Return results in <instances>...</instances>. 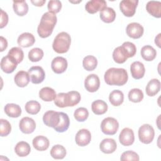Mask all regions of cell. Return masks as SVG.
Masks as SVG:
<instances>
[{
    "label": "cell",
    "mask_w": 161,
    "mask_h": 161,
    "mask_svg": "<svg viewBox=\"0 0 161 161\" xmlns=\"http://www.w3.org/2000/svg\"><path fill=\"white\" fill-rule=\"evenodd\" d=\"M130 72L132 77L135 79H140L144 76L145 69L143 63L136 61L130 65Z\"/></svg>",
    "instance_id": "19"
},
{
    "label": "cell",
    "mask_w": 161,
    "mask_h": 161,
    "mask_svg": "<svg viewBox=\"0 0 161 161\" xmlns=\"http://www.w3.org/2000/svg\"><path fill=\"white\" fill-rule=\"evenodd\" d=\"M75 140L77 145L80 147L86 146L91 140V132L87 129H81L77 133Z\"/></svg>",
    "instance_id": "14"
},
{
    "label": "cell",
    "mask_w": 161,
    "mask_h": 161,
    "mask_svg": "<svg viewBox=\"0 0 161 161\" xmlns=\"http://www.w3.org/2000/svg\"><path fill=\"white\" fill-rule=\"evenodd\" d=\"M14 80L17 86L24 87L28 84L30 80V78L28 72L24 70H20L16 73Z\"/></svg>",
    "instance_id": "23"
},
{
    "label": "cell",
    "mask_w": 161,
    "mask_h": 161,
    "mask_svg": "<svg viewBox=\"0 0 161 161\" xmlns=\"http://www.w3.org/2000/svg\"><path fill=\"white\" fill-rule=\"evenodd\" d=\"M30 80L32 83L37 84L42 82L45 79V74L42 67L40 66L31 67L28 71Z\"/></svg>",
    "instance_id": "8"
},
{
    "label": "cell",
    "mask_w": 161,
    "mask_h": 161,
    "mask_svg": "<svg viewBox=\"0 0 161 161\" xmlns=\"http://www.w3.org/2000/svg\"><path fill=\"white\" fill-rule=\"evenodd\" d=\"M106 8V2L104 0H91L88 1L86 6V10L90 14H94Z\"/></svg>",
    "instance_id": "15"
},
{
    "label": "cell",
    "mask_w": 161,
    "mask_h": 161,
    "mask_svg": "<svg viewBox=\"0 0 161 161\" xmlns=\"http://www.w3.org/2000/svg\"><path fill=\"white\" fill-rule=\"evenodd\" d=\"M146 9L147 12L153 17H161V3L160 1H148L146 5Z\"/></svg>",
    "instance_id": "21"
},
{
    "label": "cell",
    "mask_w": 161,
    "mask_h": 161,
    "mask_svg": "<svg viewBox=\"0 0 161 161\" xmlns=\"http://www.w3.org/2000/svg\"><path fill=\"white\" fill-rule=\"evenodd\" d=\"M33 147L38 151H44L49 147L50 142L48 139L42 135L35 137L32 142Z\"/></svg>",
    "instance_id": "22"
},
{
    "label": "cell",
    "mask_w": 161,
    "mask_h": 161,
    "mask_svg": "<svg viewBox=\"0 0 161 161\" xmlns=\"http://www.w3.org/2000/svg\"><path fill=\"white\" fill-rule=\"evenodd\" d=\"M4 112L9 117L18 118L21 114V109L18 104L8 103L4 106Z\"/></svg>",
    "instance_id": "29"
},
{
    "label": "cell",
    "mask_w": 161,
    "mask_h": 161,
    "mask_svg": "<svg viewBox=\"0 0 161 161\" xmlns=\"http://www.w3.org/2000/svg\"><path fill=\"white\" fill-rule=\"evenodd\" d=\"M109 100L111 104L114 106L121 105L124 101V94L119 90L113 91L109 96Z\"/></svg>",
    "instance_id": "33"
},
{
    "label": "cell",
    "mask_w": 161,
    "mask_h": 161,
    "mask_svg": "<svg viewBox=\"0 0 161 161\" xmlns=\"http://www.w3.org/2000/svg\"><path fill=\"white\" fill-rule=\"evenodd\" d=\"M25 108L28 113L30 114H36L40 111L41 106L40 104L36 101L31 100L28 101L26 103Z\"/></svg>",
    "instance_id": "37"
},
{
    "label": "cell",
    "mask_w": 161,
    "mask_h": 161,
    "mask_svg": "<svg viewBox=\"0 0 161 161\" xmlns=\"http://www.w3.org/2000/svg\"><path fill=\"white\" fill-rule=\"evenodd\" d=\"M138 3V0H123L119 3V9L125 16L131 17L136 12Z\"/></svg>",
    "instance_id": "6"
},
{
    "label": "cell",
    "mask_w": 161,
    "mask_h": 161,
    "mask_svg": "<svg viewBox=\"0 0 161 161\" xmlns=\"http://www.w3.org/2000/svg\"><path fill=\"white\" fill-rule=\"evenodd\" d=\"M19 127L22 133L30 134L34 131L36 128L35 121L30 117H23L19 123Z\"/></svg>",
    "instance_id": "13"
},
{
    "label": "cell",
    "mask_w": 161,
    "mask_h": 161,
    "mask_svg": "<svg viewBox=\"0 0 161 161\" xmlns=\"http://www.w3.org/2000/svg\"><path fill=\"white\" fill-rule=\"evenodd\" d=\"M74 116L77 121L82 122L88 118L89 112L85 108H79L74 111Z\"/></svg>",
    "instance_id": "42"
},
{
    "label": "cell",
    "mask_w": 161,
    "mask_h": 161,
    "mask_svg": "<svg viewBox=\"0 0 161 161\" xmlns=\"http://www.w3.org/2000/svg\"><path fill=\"white\" fill-rule=\"evenodd\" d=\"M160 90V82L157 79H151L147 84L145 89L146 93L149 96L156 95Z\"/></svg>",
    "instance_id": "24"
},
{
    "label": "cell",
    "mask_w": 161,
    "mask_h": 161,
    "mask_svg": "<svg viewBox=\"0 0 161 161\" xmlns=\"http://www.w3.org/2000/svg\"><path fill=\"white\" fill-rule=\"evenodd\" d=\"M60 119L58 125L54 128V130L59 133H62L68 130L70 125V119L68 115L63 112H60Z\"/></svg>",
    "instance_id": "31"
},
{
    "label": "cell",
    "mask_w": 161,
    "mask_h": 161,
    "mask_svg": "<svg viewBox=\"0 0 161 161\" xmlns=\"http://www.w3.org/2000/svg\"><path fill=\"white\" fill-rule=\"evenodd\" d=\"M139 156L138 155L131 150H128L123 152L121 154L120 157V160L121 161H127V160H134V161H138L139 160Z\"/></svg>",
    "instance_id": "45"
},
{
    "label": "cell",
    "mask_w": 161,
    "mask_h": 161,
    "mask_svg": "<svg viewBox=\"0 0 161 161\" xmlns=\"http://www.w3.org/2000/svg\"><path fill=\"white\" fill-rule=\"evenodd\" d=\"M117 148L116 141L113 138H105L102 140L99 145L101 151L104 153H113Z\"/></svg>",
    "instance_id": "17"
},
{
    "label": "cell",
    "mask_w": 161,
    "mask_h": 161,
    "mask_svg": "<svg viewBox=\"0 0 161 161\" xmlns=\"http://www.w3.org/2000/svg\"><path fill=\"white\" fill-rule=\"evenodd\" d=\"M155 136L153 128L149 124H144L139 128L138 138L140 141L145 144L150 143Z\"/></svg>",
    "instance_id": "4"
},
{
    "label": "cell",
    "mask_w": 161,
    "mask_h": 161,
    "mask_svg": "<svg viewBox=\"0 0 161 161\" xmlns=\"http://www.w3.org/2000/svg\"><path fill=\"white\" fill-rule=\"evenodd\" d=\"M8 55L13 58L17 62L18 64L21 62L24 58L23 51L19 47H13L9 50Z\"/></svg>",
    "instance_id": "38"
},
{
    "label": "cell",
    "mask_w": 161,
    "mask_h": 161,
    "mask_svg": "<svg viewBox=\"0 0 161 161\" xmlns=\"http://www.w3.org/2000/svg\"><path fill=\"white\" fill-rule=\"evenodd\" d=\"M57 94L55 91L49 87H45L39 91V97L44 101L50 102L55 99Z\"/></svg>",
    "instance_id": "26"
},
{
    "label": "cell",
    "mask_w": 161,
    "mask_h": 161,
    "mask_svg": "<svg viewBox=\"0 0 161 161\" xmlns=\"http://www.w3.org/2000/svg\"><path fill=\"white\" fill-rule=\"evenodd\" d=\"M122 46L124 47L128 53L129 57H133L136 54V48L134 43L130 42H125L122 44Z\"/></svg>",
    "instance_id": "46"
},
{
    "label": "cell",
    "mask_w": 161,
    "mask_h": 161,
    "mask_svg": "<svg viewBox=\"0 0 161 161\" xmlns=\"http://www.w3.org/2000/svg\"><path fill=\"white\" fill-rule=\"evenodd\" d=\"M101 19L106 23H110L114 21L116 18V12L110 7H106L100 11Z\"/></svg>",
    "instance_id": "25"
},
{
    "label": "cell",
    "mask_w": 161,
    "mask_h": 161,
    "mask_svg": "<svg viewBox=\"0 0 161 161\" xmlns=\"http://www.w3.org/2000/svg\"><path fill=\"white\" fill-rule=\"evenodd\" d=\"M13 8L14 13L19 16L25 15L28 11V5L25 1H14Z\"/></svg>",
    "instance_id": "27"
},
{
    "label": "cell",
    "mask_w": 161,
    "mask_h": 161,
    "mask_svg": "<svg viewBox=\"0 0 161 161\" xmlns=\"http://www.w3.org/2000/svg\"><path fill=\"white\" fill-rule=\"evenodd\" d=\"M100 86V80L99 77L94 74L87 75L84 80V87L90 92H94L98 90Z\"/></svg>",
    "instance_id": "10"
},
{
    "label": "cell",
    "mask_w": 161,
    "mask_h": 161,
    "mask_svg": "<svg viewBox=\"0 0 161 161\" xmlns=\"http://www.w3.org/2000/svg\"><path fill=\"white\" fill-rule=\"evenodd\" d=\"M1 11V21H0V28H3L6 26L8 23V15L4 12L2 9H0Z\"/></svg>",
    "instance_id": "47"
},
{
    "label": "cell",
    "mask_w": 161,
    "mask_h": 161,
    "mask_svg": "<svg viewBox=\"0 0 161 161\" xmlns=\"http://www.w3.org/2000/svg\"><path fill=\"white\" fill-rule=\"evenodd\" d=\"M35 42V38L34 36L28 32L23 33L21 34L17 40L18 44L23 48H27L32 46Z\"/></svg>",
    "instance_id": "20"
},
{
    "label": "cell",
    "mask_w": 161,
    "mask_h": 161,
    "mask_svg": "<svg viewBox=\"0 0 161 161\" xmlns=\"http://www.w3.org/2000/svg\"><path fill=\"white\" fill-rule=\"evenodd\" d=\"M0 135L1 136H6L8 135L11 131V126L9 122L4 119H0Z\"/></svg>",
    "instance_id": "43"
},
{
    "label": "cell",
    "mask_w": 161,
    "mask_h": 161,
    "mask_svg": "<svg viewBox=\"0 0 161 161\" xmlns=\"http://www.w3.org/2000/svg\"><path fill=\"white\" fill-rule=\"evenodd\" d=\"M67 102H68V107L69 106H74L77 104L81 99L80 94L79 92L72 91L67 92Z\"/></svg>",
    "instance_id": "39"
},
{
    "label": "cell",
    "mask_w": 161,
    "mask_h": 161,
    "mask_svg": "<svg viewBox=\"0 0 161 161\" xmlns=\"http://www.w3.org/2000/svg\"><path fill=\"white\" fill-rule=\"evenodd\" d=\"M101 128L103 133L108 135H113L117 132L119 128V123L115 118L108 117L102 121Z\"/></svg>",
    "instance_id": "5"
},
{
    "label": "cell",
    "mask_w": 161,
    "mask_h": 161,
    "mask_svg": "<svg viewBox=\"0 0 161 161\" xmlns=\"http://www.w3.org/2000/svg\"><path fill=\"white\" fill-rule=\"evenodd\" d=\"M70 43V36L67 33L63 31L59 33L55 36L52 44V48L58 53H64L69 50Z\"/></svg>",
    "instance_id": "3"
},
{
    "label": "cell",
    "mask_w": 161,
    "mask_h": 161,
    "mask_svg": "<svg viewBox=\"0 0 161 161\" xmlns=\"http://www.w3.org/2000/svg\"><path fill=\"white\" fill-rule=\"evenodd\" d=\"M0 42H1V52H3L5 49H6L8 47V42L6 38H4L3 36H0Z\"/></svg>",
    "instance_id": "48"
},
{
    "label": "cell",
    "mask_w": 161,
    "mask_h": 161,
    "mask_svg": "<svg viewBox=\"0 0 161 161\" xmlns=\"http://www.w3.org/2000/svg\"><path fill=\"white\" fill-rule=\"evenodd\" d=\"M91 109L92 112L97 115L103 114L108 110V104L103 100H96L92 102Z\"/></svg>",
    "instance_id": "28"
},
{
    "label": "cell",
    "mask_w": 161,
    "mask_h": 161,
    "mask_svg": "<svg viewBox=\"0 0 161 161\" xmlns=\"http://www.w3.org/2000/svg\"><path fill=\"white\" fill-rule=\"evenodd\" d=\"M31 3H33L35 6H42L44 4V3H45L46 1L45 0H39V1H31Z\"/></svg>",
    "instance_id": "49"
},
{
    "label": "cell",
    "mask_w": 161,
    "mask_h": 161,
    "mask_svg": "<svg viewBox=\"0 0 161 161\" xmlns=\"http://www.w3.org/2000/svg\"><path fill=\"white\" fill-rule=\"evenodd\" d=\"M143 27L138 23H129L126 28V32L129 37L134 39L140 38L143 34Z\"/></svg>",
    "instance_id": "9"
},
{
    "label": "cell",
    "mask_w": 161,
    "mask_h": 161,
    "mask_svg": "<svg viewBox=\"0 0 161 161\" xmlns=\"http://www.w3.org/2000/svg\"><path fill=\"white\" fill-rule=\"evenodd\" d=\"M57 21V18L55 14L49 11L45 13L42 16L37 28L39 36L43 38L48 37L52 33Z\"/></svg>",
    "instance_id": "2"
},
{
    "label": "cell",
    "mask_w": 161,
    "mask_h": 161,
    "mask_svg": "<svg viewBox=\"0 0 161 161\" xmlns=\"http://www.w3.org/2000/svg\"><path fill=\"white\" fill-rule=\"evenodd\" d=\"M129 57L128 53L123 46L116 47L113 52V58L118 64H123L126 61Z\"/></svg>",
    "instance_id": "18"
},
{
    "label": "cell",
    "mask_w": 161,
    "mask_h": 161,
    "mask_svg": "<svg viewBox=\"0 0 161 161\" xmlns=\"http://www.w3.org/2000/svg\"><path fill=\"white\" fill-rule=\"evenodd\" d=\"M0 65L1 69L6 74H10L13 72L16 69L18 63L13 58L7 55L6 56L2 58Z\"/></svg>",
    "instance_id": "11"
},
{
    "label": "cell",
    "mask_w": 161,
    "mask_h": 161,
    "mask_svg": "<svg viewBox=\"0 0 161 161\" xmlns=\"http://www.w3.org/2000/svg\"><path fill=\"white\" fill-rule=\"evenodd\" d=\"M60 119V112L53 110L47 111L43 116V121L45 125L48 127L55 128L59 123Z\"/></svg>",
    "instance_id": "7"
},
{
    "label": "cell",
    "mask_w": 161,
    "mask_h": 161,
    "mask_svg": "<svg viewBox=\"0 0 161 161\" xmlns=\"http://www.w3.org/2000/svg\"><path fill=\"white\" fill-rule=\"evenodd\" d=\"M66 153L65 148L61 145H54L50 150V155L55 159H63Z\"/></svg>",
    "instance_id": "35"
},
{
    "label": "cell",
    "mask_w": 161,
    "mask_h": 161,
    "mask_svg": "<svg viewBox=\"0 0 161 161\" xmlns=\"http://www.w3.org/2000/svg\"><path fill=\"white\" fill-rule=\"evenodd\" d=\"M43 57V51L40 48H34L28 53V58L33 62L40 61Z\"/></svg>",
    "instance_id": "40"
},
{
    "label": "cell",
    "mask_w": 161,
    "mask_h": 161,
    "mask_svg": "<svg viewBox=\"0 0 161 161\" xmlns=\"http://www.w3.org/2000/svg\"><path fill=\"white\" fill-rule=\"evenodd\" d=\"M14 151L17 155L21 157H23L29 155L31 151V148L27 142L21 141L16 145L14 147Z\"/></svg>",
    "instance_id": "30"
},
{
    "label": "cell",
    "mask_w": 161,
    "mask_h": 161,
    "mask_svg": "<svg viewBox=\"0 0 161 161\" xmlns=\"http://www.w3.org/2000/svg\"><path fill=\"white\" fill-rule=\"evenodd\" d=\"M47 8L48 11L52 13H58L62 8V3L58 0H52L48 1Z\"/></svg>",
    "instance_id": "44"
},
{
    "label": "cell",
    "mask_w": 161,
    "mask_h": 161,
    "mask_svg": "<svg viewBox=\"0 0 161 161\" xmlns=\"http://www.w3.org/2000/svg\"><path fill=\"white\" fill-rule=\"evenodd\" d=\"M160 33H159L157 36L155 37V44H157V45L160 48Z\"/></svg>",
    "instance_id": "50"
},
{
    "label": "cell",
    "mask_w": 161,
    "mask_h": 161,
    "mask_svg": "<svg viewBox=\"0 0 161 161\" xmlns=\"http://www.w3.org/2000/svg\"><path fill=\"white\" fill-rule=\"evenodd\" d=\"M128 99L133 103H140L143 99V93L142 91L138 88L131 89L128 92Z\"/></svg>",
    "instance_id": "36"
},
{
    "label": "cell",
    "mask_w": 161,
    "mask_h": 161,
    "mask_svg": "<svg viewBox=\"0 0 161 161\" xmlns=\"http://www.w3.org/2000/svg\"><path fill=\"white\" fill-rule=\"evenodd\" d=\"M106 83L111 86H123L128 80L127 71L123 68L112 67L108 69L104 75Z\"/></svg>",
    "instance_id": "1"
},
{
    "label": "cell",
    "mask_w": 161,
    "mask_h": 161,
    "mask_svg": "<svg viewBox=\"0 0 161 161\" xmlns=\"http://www.w3.org/2000/svg\"><path fill=\"white\" fill-rule=\"evenodd\" d=\"M54 103L58 108L68 107L67 94L64 92L58 93L54 99Z\"/></svg>",
    "instance_id": "41"
},
{
    "label": "cell",
    "mask_w": 161,
    "mask_h": 161,
    "mask_svg": "<svg viewBox=\"0 0 161 161\" xmlns=\"http://www.w3.org/2000/svg\"><path fill=\"white\" fill-rule=\"evenodd\" d=\"M82 65L84 69L87 71H92L96 68L97 60L95 57L92 55H87L84 58Z\"/></svg>",
    "instance_id": "34"
},
{
    "label": "cell",
    "mask_w": 161,
    "mask_h": 161,
    "mask_svg": "<svg viewBox=\"0 0 161 161\" xmlns=\"http://www.w3.org/2000/svg\"><path fill=\"white\" fill-rule=\"evenodd\" d=\"M119 141L123 146H130L135 141L133 131L129 128H123L119 133Z\"/></svg>",
    "instance_id": "12"
},
{
    "label": "cell",
    "mask_w": 161,
    "mask_h": 161,
    "mask_svg": "<svg viewBox=\"0 0 161 161\" xmlns=\"http://www.w3.org/2000/svg\"><path fill=\"white\" fill-rule=\"evenodd\" d=\"M51 67L55 73L62 74L64 72L67 68V61L62 57H57L53 59Z\"/></svg>",
    "instance_id": "16"
},
{
    "label": "cell",
    "mask_w": 161,
    "mask_h": 161,
    "mask_svg": "<svg viewBox=\"0 0 161 161\" xmlns=\"http://www.w3.org/2000/svg\"><path fill=\"white\" fill-rule=\"evenodd\" d=\"M141 55L146 61H152L157 55L155 49L150 45L143 46L141 49Z\"/></svg>",
    "instance_id": "32"
}]
</instances>
